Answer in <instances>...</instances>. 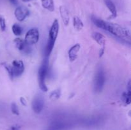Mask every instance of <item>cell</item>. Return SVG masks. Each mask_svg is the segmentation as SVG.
<instances>
[{
	"label": "cell",
	"instance_id": "cell-17",
	"mask_svg": "<svg viewBox=\"0 0 131 130\" xmlns=\"http://www.w3.org/2000/svg\"><path fill=\"white\" fill-rule=\"evenodd\" d=\"M42 6L47 10L49 11L54 10V3L52 0H42Z\"/></svg>",
	"mask_w": 131,
	"mask_h": 130
},
{
	"label": "cell",
	"instance_id": "cell-5",
	"mask_svg": "<svg viewBox=\"0 0 131 130\" xmlns=\"http://www.w3.org/2000/svg\"><path fill=\"white\" fill-rule=\"evenodd\" d=\"M74 127L72 121L61 118L54 120L49 126L47 130H70Z\"/></svg>",
	"mask_w": 131,
	"mask_h": 130
},
{
	"label": "cell",
	"instance_id": "cell-12",
	"mask_svg": "<svg viewBox=\"0 0 131 130\" xmlns=\"http://www.w3.org/2000/svg\"><path fill=\"white\" fill-rule=\"evenodd\" d=\"M104 3L107 8L109 9L110 12L111 13V16L110 17V18L111 19L116 18V16H117V11H116V6H115L113 2L111 0H104Z\"/></svg>",
	"mask_w": 131,
	"mask_h": 130
},
{
	"label": "cell",
	"instance_id": "cell-4",
	"mask_svg": "<svg viewBox=\"0 0 131 130\" xmlns=\"http://www.w3.org/2000/svg\"><path fill=\"white\" fill-rule=\"evenodd\" d=\"M49 62L48 57H46L38 72V84L40 89L43 92L47 91V87L46 84V79L49 71Z\"/></svg>",
	"mask_w": 131,
	"mask_h": 130
},
{
	"label": "cell",
	"instance_id": "cell-25",
	"mask_svg": "<svg viewBox=\"0 0 131 130\" xmlns=\"http://www.w3.org/2000/svg\"><path fill=\"white\" fill-rule=\"evenodd\" d=\"M22 1H24V2H28V1H30L31 0H22Z\"/></svg>",
	"mask_w": 131,
	"mask_h": 130
},
{
	"label": "cell",
	"instance_id": "cell-10",
	"mask_svg": "<svg viewBox=\"0 0 131 130\" xmlns=\"http://www.w3.org/2000/svg\"><path fill=\"white\" fill-rule=\"evenodd\" d=\"M15 16L19 21L22 22L25 20L29 15V10L24 6H19L15 9Z\"/></svg>",
	"mask_w": 131,
	"mask_h": 130
},
{
	"label": "cell",
	"instance_id": "cell-19",
	"mask_svg": "<svg viewBox=\"0 0 131 130\" xmlns=\"http://www.w3.org/2000/svg\"><path fill=\"white\" fill-rule=\"evenodd\" d=\"M12 32L15 36H20L23 33V28L19 24H14L12 25Z\"/></svg>",
	"mask_w": 131,
	"mask_h": 130
},
{
	"label": "cell",
	"instance_id": "cell-6",
	"mask_svg": "<svg viewBox=\"0 0 131 130\" xmlns=\"http://www.w3.org/2000/svg\"><path fill=\"white\" fill-rule=\"evenodd\" d=\"M106 82V74L104 69L99 67L96 73L93 83V90L95 93H100L103 90Z\"/></svg>",
	"mask_w": 131,
	"mask_h": 130
},
{
	"label": "cell",
	"instance_id": "cell-23",
	"mask_svg": "<svg viewBox=\"0 0 131 130\" xmlns=\"http://www.w3.org/2000/svg\"><path fill=\"white\" fill-rule=\"evenodd\" d=\"M20 103H21V104L23 105V106H26L27 105V102L26 101L25 98H24L23 97H21V98H20Z\"/></svg>",
	"mask_w": 131,
	"mask_h": 130
},
{
	"label": "cell",
	"instance_id": "cell-7",
	"mask_svg": "<svg viewBox=\"0 0 131 130\" xmlns=\"http://www.w3.org/2000/svg\"><path fill=\"white\" fill-rule=\"evenodd\" d=\"M40 38L39 31L37 28H31L25 35V42L29 45H35L38 42Z\"/></svg>",
	"mask_w": 131,
	"mask_h": 130
},
{
	"label": "cell",
	"instance_id": "cell-9",
	"mask_svg": "<svg viewBox=\"0 0 131 130\" xmlns=\"http://www.w3.org/2000/svg\"><path fill=\"white\" fill-rule=\"evenodd\" d=\"M32 109L36 113H40L44 107V99L41 95H37L33 98L31 103Z\"/></svg>",
	"mask_w": 131,
	"mask_h": 130
},
{
	"label": "cell",
	"instance_id": "cell-13",
	"mask_svg": "<svg viewBox=\"0 0 131 130\" xmlns=\"http://www.w3.org/2000/svg\"><path fill=\"white\" fill-rule=\"evenodd\" d=\"M92 36L93 39L95 41H96L98 44L104 47L105 43H106V39H105V37L101 33H99V32H94V33H92Z\"/></svg>",
	"mask_w": 131,
	"mask_h": 130
},
{
	"label": "cell",
	"instance_id": "cell-11",
	"mask_svg": "<svg viewBox=\"0 0 131 130\" xmlns=\"http://www.w3.org/2000/svg\"><path fill=\"white\" fill-rule=\"evenodd\" d=\"M81 46L79 43L74 45L69 50V57L70 61L73 62L75 61L78 57V54L80 50Z\"/></svg>",
	"mask_w": 131,
	"mask_h": 130
},
{
	"label": "cell",
	"instance_id": "cell-1",
	"mask_svg": "<svg viewBox=\"0 0 131 130\" xmlns=\"http://www.w3.org/2000/svg\"><path fill=\"white\" fill-rule=\"evenodd\" d=\"M104 30L106 31L118 39L124 41L125 43H130V33L126 28L121 26L118 24L106 22Z\"/></svg>",
	"mask_w": 131,
	"mask_h": 130
},
{
	"label": "cell",
	"instance_id": "cell-16",
	"mask_svg": "<svg viewBox=\"0 0 131 130\" xmlns=\"http://www.w3.org/2000/svg\"><path fill=\"white\" fill-rule=\"evenodd\" d=\"M73 25L77 31H81L83 28L84 24L78 17H74L73 19Z\"/></svg>",
	"mask_w": 131,
	"mask_h": 130
},
{
	"label": "cell",
	"instance_id": "cell-18",
	"mask_svg": "<svg viewBox=\"0 0 131 130\" xmlns=\"http://www.w3.org/2000/svg\"><path fill=\"white\" fill-rule=\"evenodd\" d=\"M60 96H61V91H60V90L58 89V90H53L50 94L49 99L51 101H56L60 98Z\"/></svg>",
	"mask_w": 131,
	"mask_h": 130
},
{
	"label": "cell",
	"instance_id": "cell-3",
	"mask_svg": "<svg viewBox=\"0 0 131 130\" xmlns=\"http://www.w3.org/2000/svg\"><path fill=\"white\" fill-rule=\"evenodd\" d=\"M3 64L11 79L20 76L24 71V63L20 60H14L12 64L6 62H4Z\"/></svg>",
	"mask_w": 131,
	"mask_h": 130
},
{
	"label": "cell",
	"instance_id": "cell-20",
	"mask_svg": "<svg viewBox=\"0 0 131 130\" xmlns=\"http://www.w3.org/2000/svg\"><path fill=\"white\" fill-rule=\"evenodd\" d=\"M11 110L14 114L16 115H19V108H18L17 105L15 103H12L11 104Z\"/></svg>",
	"mask_w": 131,
	"mask_h": 130
},
{
	"label": "cell",
	"instance_id": "cell-2",
	"mask_svg": "<svg viewBox=\"0 0 131 130\" xmlns=\"http://www.w3.org/2000/svg\"><path fill=\"white\" fill-rule=\"evenodd\" d=\"M59 28H60L59 22L58 20L56 19L52 23L51 29H50L49 33L48 41H47V45H46V51H45L46 57H49L51 54V52H52L54 46L55 42H56V38L58 37Z\"/></svg>",
	"mask_w": 131,
	"mask_h": 130
},
{
	"label": "cell",
	"instance_id": "cell-21",
	"mask_svg": "<svg viewBox=\"0 0 131 130\" xmlns=\"http://www.w3.org/2000/svg\"><path fill=\"white\" fill-rule=\"evenodd\" d=\"M0 27L2 31H5L6 29V22H5V20L3 17H0Z\"/></svg>",
	"mask_w": 131,
	"mask_h": 130
},
{
	"label": "cell",
	"instance_id": "cell-22",
	"mask_svg": "<svg viewBox=\"0 0 131 130\" xmlns=\"http://www.w3.org/2000/svg\"><path fill=\"white\" fill-rule=\"evenodd\" d=\"M8 130H20V127L18 125H14V126H11Z\"/></svg>",
	"mask_w": 131,
	"mask_h": 130
},
{
	"label": "cell",
	"instance_id": "cell-8",
	"mask_svg": "<svg viewBox=\"0 0 131 130\" xmlns=\"http://www.w3.org/2000/svg\"><path fill=\"white\" fill-rule=\"evenodd\" d=\"M14 43L19 51L23 54L29 55L31 53L32 48L31 45H28L25 40H23L21 38H15L14 40Z\"/></svg>",
	"mask_w": 131,
	"mask_h": 130
},
{
	"label": "cell",
	"instance_id": "cell-24",
	"mask_svg": "<svg viewBox=\"0 0 131 130\" xmlns=\"http://www.w3.org/2000/svg\"><path fill=\"white\" fill-rule=\"evenodd\" d=\"M9 1L13 5H17V0H9Z\"/></svg>",
	"mask_w": 131,
	"mask_h": 130
},
{
	"label": "cell",
	"instance_id": "cell-14",
	"mask_svg": "<svg viewBox=\"0 0 131 130\" xmlns=\"http://www.w3.org/2000/svg\"><path fill=\"white\" fill-rule=\"evenodd\" d=\"M122 100L125 105H129L131 101V88L130 81H129L127 85V91L122 94Z\"/></svg>",
	"mask_w": 131,
	"mask_h": 130
},
{
	"label": "cell",
	"instance_id": "cell-15",
	"mask_svg": "<svg viewBox=\"0 0 131 130\" xmlns=\"http://www.w3.org/2000/svg\"><path fill=\"white\" fill-rule=\"evenodd\" d=\"M60 14H61V17L62 18L63 22L65 25H67L69 23V14L67 10L65 8L61 7L60 8Z\"/></svg>",
	"mask_w": 131,
	"mask_h": 130
}]
</instances>
